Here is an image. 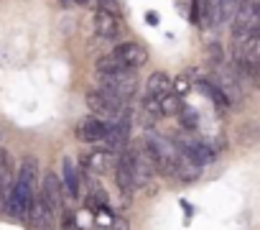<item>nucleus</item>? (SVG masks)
<instances>
[{
    "label": "nucleus",
    "mask_w": 260,
    "mask_h": 230,
    "mask_svg": "<svg viewBox=\"0 0 260 230\" xmlns=\"http://www.w3.org/2000/svg\"><path fill=\"white\" fill-rule=\"evenodd\" d=\"M146 21H148L151 26H156V23H158V16H156L153 11H148V13H146Z\"/></svg>",
    "instance_id": "21"
},
{
    "label": "nucleus",
    "mask_w": 260,
    "mask_h": 230,
    "mask_svg": "<svg viewBox=\"0 0 260 230\" xmlns=\"http://www.w3.org/2000/svg\"><path fill=\"white\" fill-rule=\"evenodd\" d=\"M28 220H34V227L36 230H51L54 227V210L44 202L41 194H34L31 210H28Z\"/></svg>",
    "instance_id": "3"
},
{
    "label": "nucleus",
    "mask_w": 260,
    "mask_h": 230,
    "mask_svg": "<svg viewBox=\"0 0 260 230\" xmlns=\"http://www.w3.org/2000/svg\"><path fill=\"white\" fill-rule=\"evenodd\" d=\"M207 51H209V59H212L214 64H222V62H224V49H222L219 44H209Z\"/></svg>",
    "instance_id": "18"
},
{
    "label": "nucleus",
    "mask_w": 260,
    "mask_h": 230,
    "mask_svg": "<svg viewBox=\"0 0 260 230\" xmlns=\"http://www.w3.org/2000/svg\"><path fill=\"white\" fill-rule=\"evenodd\" d=\"M94 31H97V36H102V39H115V36L120 34V18L112 16V13L97 11V13H94Z\"/></svg>",
    "instance_id": "6"
},
{
    "label": "nucleus",
    "mask_w": 260,
    "mask_h": 230,
    "mask_svg": "<svg viewBox=\"0 0 260 230\" xmlns=\"http://www.w3.org/2000/svg\"><path fill=\"white\" fill-rule=\"evenodd\" d=\"M148 95H156V97H161V95H166V92H171V77L166 74V72H153L151 77H148Z\"/></svg>",
    "instance_id": "10"
},
{
    "label": "nucleus",
    "mask_w": 260,
    "mask_h": 230,
    "mask_svg": "<svg viewBox=\"0 0 260 230\" xmlns=\"http://www.w3.org/2000/svg\"><path fill=\"white\" fill-rule=\"evenodd\" d=\"M125 69H127V67H122V62H120L115 54L97 59V72H100V74H117V72H125Z\"/></svg>",
    "instance_id": "13"
},
{
    "label": "nucleus",
    "mask_w": 260,
    "mask_h": 230,
    "mask_svg": "<svg viewBox=\"0 0 260 230\" xmlns=\"http://www.w3.org/2000/svg\"><path fill=\"white\" fill-rule=\"evenodd\" d=\"M181 110H184V107H181ZM181 123H184L186 128H194V126H197V112L186 107V110H184V118H181Z\"/></svg>",
    "instance_id": "19"
},
{
    "label": "nucleus",
    "mask_w": 260,
    "mask_h": 230,
    "mask_svg": "<svg viewBox=\"0 0 260 230\" xmlns=\"http://www.w3.org/2000/svg\"><path fill=\"white\" fill-rule=\"evenodd\" d=\"M158 102H161V112H164V118H166V115H179V112H181V107H184L181 97H179V95H171V92L161 95V97H158Z\"/></svg>",
    "instance_id": "12"
},
{
    "label": "nucleus",
    "mask_w": 260,
    "mask_h": 230,
    "mask_svg": "<svg viewBox=\"0 0 260 230\" xmlns=\"http://www.w3.org/2000/svg\"><path fill=\"white\" fill-rule=\"evenodd\" d=\"M189 87H191V79H189V77H176V79H171V90H174L179 97H184V95L189 92Z\"/></svg>",
    "instance_id": "16"
},
{
    "label": "nucleus",
    "mask_w": 260,
    "mask_h": 230,
    "mask_svg": "<svg viewBox=\"0 0 260 230\" xmlns=\"http://www.w3.org/2000/svg\"><path fill=\"white\" fill-rule=\"evenodd\" d=\"M41 197H44V202L56 212V210H61V205H64V199H61V179L54 174V171H49L46 177H44V182H41V192H39Z\"/></svg>",
    "instance_id": "4"
},
{
    "label": "nucleus",
    "mask_w": 260,
    "mask_h": 230,
    "mask_svg": "<svg viewBox=\"0 0 260 230\" xmlns=\"http://www.w3.org/2000/svg\"><path fill=\"white\" fill-rule=\"evenodd\" d=\"M100 90H107V92L117 95L120 100H127L138 90V82L133 77V69H125V72H117V74H102V87Z\"/></svg>",
    "instance_id": "1"
},
{
    "label": "nucleus",
    "mask_w": 260,
    "mask_h": 230,
    "mask_svg": "<svg viewBox=\"0 0 260 230\" xmlns=\"http://www.w3.org/2000/svg\"><path fill=\"white\" fill-rule=\"evenodd\" d=\"M143 110L151 115V118H164V112H161V102H158V97H156V95L143 97Z\"/></svg>",
    "instance_id": "15"
},
{
    "label": "nucleus",
    "mask_w": 260,
    "mask_h": 230,
    "mask_svg": "<svg viewBox=\"0 0 260 230\" xmlns=\"http://www.w3.org/2000/svg\"><path fill=\"white\" fill-rule=\"evenodd\" d=\"M199 87H202V90H204V92L209 95V100H214L217 105H222V107H224V105L230 102V100H227V95L222 92V87H219V84H212V82L202 79V82H199Z\"/></svg>",
    "instance_id": "14"
},
{
    "label": "nucleus",
    "mask_w": 260,
    "mask_h": 230,
    "mask_svg": "<svg viewBox=\"0 0 260 230\" xmlns=\"http://www.w3.org/2000/svg\"><path fill=\"white\" fill-rule=\"evenodd\" d=\"M112 230H127V222L122 217H112Z\"/></svg>",
    "instance_id": "20"
},
{
    "label": "nucleus",
    "mask_w": 260,
    "mask_h": 230,
    "mask_svg": "<svg viewBox=\"0 0 260 230\" xmlns=\"http://www.w3.org/2000/svg\"><path fill=\"white\" fill-rule=\"evenodd\" d=\"M105 133H107V121H102V118H87L77 126V138L84 141V143L102 141Z\"/></svg>",
    "instance_id": "5"
},
{
    "label": "nucleus",
    "mask_w": 260,
    "mask_h": 230,
    "mask_svg": "<svg viewBox=\"0 0 260 230\" xmlns=\"http://www.w3.org/2000/svg\"><path fill=\"white\" fill-rule=\"evenodd\" d=\"M36 179H39V166H36V159H34V156H26V159L21 161V169H18L16 182H18V184H23V187H28L31 192H36Z\"/></svg>",
    "instance_id": "7"
},
{
    "label": "nucleus",
    "mask_w": 260,
    "mask_h": 230,
    "mask_svg": "<svg viewBox=\"0 0 260 230\" xmlns=\"http://www.w3.org/2000/svg\"><path fill=\"white\" fill-rule=\"evenodd\" d=\"M112 54H115V56L122 62V67H127V69H138V67H143V64L148 62V49H146L143 44H138V41L117 44Z\"/></svg>",
    "instance_id": "2"
},
{
    "label": "nucleus",
    "mask_w": 260,
    "mask_h": 230,
    "mask_svg": "<svg viewBox=\"0 0 260 230\" xmlns=\"http://www.w3.org/2000/svg\"><path fill=\"white\" fill-rule=\"evenodd\" d=\"M84 164H87L92 171L105 174V171H110V169L115 166V156H112L110 151H92V154H87Z\"/></svg>",
    "instance_id": "8"
},
{
    "label": "nucleus",
    "mask_w": 260,
    "mask_h": 230,
    "mask_svg": "<svg viewBox=\"0 0 260 230\" xmlns=\"http://www.w3.org/2000/svg\"><path fill=\"white\" fill-rule=\"evenodd\" d=\"M100 11H105V13H112V16H122V8H120V3L117 0H100Z\"/></svg>",
    "instance_id": "17"
},
{
    "label": "nucleus",
    "mask_w": 260,
    "mask_h": 230,
    "mask_svg": "<svg viewBox=\"0 0 260 230\" xmlns=\"http://www.w3.org/2000/svg\"><path fill=\"white\" fill-rule=\"evenodd\" d=\"M61 169H64V184H67V189L77 197V194H79V189H82V174H79V169L74 166V161H72V159H64Z\"/></svg>",
    "instance_id": "9"
},
{
    "label": "nucleus",
    "mask_w": 260,
    "mask_h": 230,
    "mask_svg": "<svg viewBox=\"0 0 260 230\" xmlns=\"http://www.w3.org/2000/svg\"><path fill=\"white\" fill-rule=\"evenodd\" d=\"M115 184L125 192V194H130V192H133L136 189V182H133V177H130V171L122 166V164H117V159H115Z\"/></svg>",
    "instance_id": "11"
}]
</instances>
